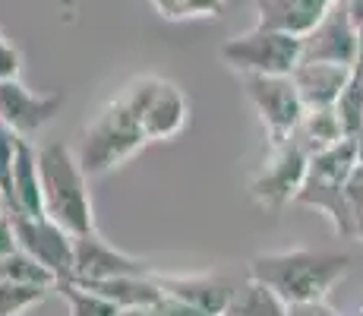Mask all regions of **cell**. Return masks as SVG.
<instances>
[{
    "instance_id": "1",
    "label": "cell",
    "mask_w": 363,
    "mask_h": 316,
    "mask_svg": "<svg viewBox=\"0 0 363 316\" xmlns=\"http://www.w3.org/2000/svg\"><path fill=\"white\" fill-rule=\"evenodd\" d=\"M351 269L345 253L329 250H278L259 253L250 259V278L269 285L284 304H306V300H329L332 288Z\"/></svg>"
},
{
    "instance_id": "2",
    "label": "cell",
    "mask_w": 363,
    "mask_h": 316,
    "mask_svg": "<svg viewBox=\"0 0 363 316\" xmlns=\"http://www.w3.org/2000/svg\"><path fill=\"white\" fill-rule=\"evenodd\" d=\"M38 178L45 215L64 224L69 234L95 231L92 196H89V174L82 171L79 156L64 143H41L38 146Z\"/></svg>"
},
{
    "instance_id": "3",
    "label": "cell",
    "mask_w": 363,
    "mask_h": 316,
    "mask_svg": "<svg viewBox=\"0 0 363 316\" xmlns=\"http://www.w3.org/2000/svg\"><path fill=\"white\" fill-rule=\"evenodd\" d=\"M360 165V152L354 139H341L329 149L316 152L306 168L303 187L297 200L300 206L316 209L335 224L341 237L351 241V206H347V187H351L354 168Z\"/></svg>"
},
{
    "instance_id": "4",
    "label": "cell",
    "mask_w": 363,
    "mask_h": 316,
    "mask_svg": "<svg viewBox=\"0 0 363 316\" xmlns=\"http://www.w3.org/2000/svg\"><path fill=\"white\" fill-rule=\"evenodd\" d=\"M149 146V136H145L139 117L127 108L121 95L114 102H108L99 114L89 121V126L82 130L79 139V165L89 178L95 174H108L114 168L127 165L133 156Z\"/></svg>"
},
{
    "instance_id": "5",
    "label": "cell",
    "mask_w": 363,
    "mask_h": 316,
    "mask_svg": "<svg viewBox=\"0 0 363 316\" xmlns=\"http://www.w3.org/2000/svg\"><path fill=\"white\" fill-rule=\"evenodd\" d=\"M127 108L139 117L149 143H164L174 139L190 121V104L186 95L180 92L177 82L164 80V76H136L127 82L121 92Z\"/></svg>"
},
{
    "instance_id": "6",
    "label": "cell",
    "mask_w": 363,
    "mask_h": 316,
    "mask_svg": "<svg viewBox=\"0 0 363 316\" xmlns=\"http://www.w3.org/2000/svg\"><path fill=\"white\" fill-rule=\"evenodd\" d=\"M303 58V38L256 23L221 45V60L237 73H291Z\"/></svg>"
},
{
    "instance_id": "7",
    "label": "cell",
    "mask_w": 363,
    "mask_h": 316,
    "mask_svg": "<svg viewBox=\"0 0 363 316\" xmlns=\"http://www.w3.org/2000/svg\"><path fill=\"white\" fill-rule=\"evenodd\" d=\"M240 86L259 114L269 143H281L294 133L303 117V98L291 73H240Z\"/></svg>"
},
{
    "instance_id": "8",
    "label": "cell",
    "mask_w": 363,
    "mask_h": 316,
    "mask_svg": "<svg viewBox=\"0 0 363 316\" xmlns=\"http://www.w3.org/2000/svg\"><path fill=\"white\" fill-rule=\"evenodd\" d=\"M310 152L297 143L294 136L281 139V143H269V156L256 178L250 180V193L262 209H284L288 202L297 200L300 187H303L306 168H310Z\"/></svg>"
},
{
    "instance_id": "9",
    "label": "cell",
    "mask_w": 363,
    "mask_h": 316,
    "mask_svg": "<svg viewBox=\"0 0 363 316\" xmlns=\"http://www.w3.org/2000/svg\"><path fill=\"white\" fill-rule=\"evenodd\" d=\"M13 228H16V244L35 256L57 282H67L76 272V237L69 234L64 224H57L48 215H10Z\"/></svg>"
},
{
    "instance_id": "10",
    "label": "cell",
    "mask_w": 363,
    "mask_h": 316,
    "mask_svg": "<svg viewBox=\"0 0 363 316\" xmlns=\"http://www.w3.org/2000/svg\"><path fill=\"white\" fill-rule=\"evenodd\" d=\"M300 38H303V58L300 60H329L354 67L360 51V29L351 16L347 0H335L329 13Z\"/></svg>"
},
{
    "instance_id": "11",
    "label": "cell",
    "mask_w": 363,
    "mask_h": 316,
    "mask_svg": "<svg viewBox=\"0 0 363 316\" xmlns=\"http://www.w3.org/2000/svg\"><path fill=\"white\" fill-rule=\"evenodd\" d=\"M67 98L60 92H32L16 80H0V121L19 133V136H35L45 130L54 117L64 111Z\"/></svg>"
},
{
    "instance_id": "12",
    "label": "cell",
    "mask_w": 363,
    "mask_h": 316,
    "mask_svg": "<svg viewBox=\"0 0 363 316\" xmlns=\"http://www.w3.org/2000/svg\"><path fill=\"white\" fill-rule=\"evenodd\" d=\"M76 247V282H104V278H117V276H149L155 272L145 259L130 256V253L117 250L114 244H108L99 231H86L76 234L73 241Z\"/></svg>"
},
{
    "instance_id": "13",
    "label": "cell",
    "mask_w": 363,
    "mask_h": 316,
    "mask_svg": "<svg viewBox=\"0 0 363 316\" xmlns=\"http://www.w3.org/2000/svg\"><path fill=\"white\" fill-rule=\"evenodd\" d=\"M351 76L354 67L329 60H300L291 70V80H294L297 92L303 98V108H332Z\"/></svg>"
},
{
    "instance_id": "14",
    "label": "cell",
    "mask_w": 363,
    "mask_h": 316,
    "mask_svg": "<svg viewBox=\"0 0 363 316\" xmlns=\"http://www.w3.org/2000/svg\"><path fill=\"white\" fill-rule=\"evenodd\" d=\"M158 285L164 288V294L180 298L184 304L196 307V310L208 313V316H225L234 298V285H228L218 276H162L155 272Z\"/></svg>"
},
{
    "instance_id": "15",
    "label": "cell",
    "mask_w": 363,
    "mask_h": 316,
    "mask_svg": "<svg viewBox=\"0 0 363 316\" xmlns=\"http://www.w3.org/2000/svg\"><path fill=\"white\" fill-rule=\"evenodd\" d=\"M332 4L335 0H256V13L262 26L306 35L329 13Z\"/></svg>"
},
{
    "instance_id": "16",
    "label": "cell",
    "mask_w": 363,
    "mask_h": 316,
    "mask_svg": "<svg viewBox=\"0 0 363 316\" xmlns=\"http://www.w3.org/2000/svg\"><path fill=\"white\" fill-rule=\"evenodd\" d=\"M45 215L41 200V178H38V146L29 136L19 139L16 165H13V209L10 215Z\"/></svg>"
},
{
    "instance_id": "17",
    "label": "cell",
    "mask_w": 363,
    "mask_h": 316,
    "mask_svg": "<svg viewBox=\"0 0 363 316\" xmlns=\"http://www.w3.org/2000/svg\"><path fill=\"white\" fill-rule=\"evenodd\" d=\"M79 285L99 291L101 298H108L111 304H117L121 310H127V307H143V304H152V300L164 298V288L158 285L155 272H149V276H117V278H104V282H79Z\"/></svg>"
},
{
    "instance_id": "18",
    "label": "cell",
    "mask_w": 363,
    "mask_h": 316,
    "mask_svg": "<svg viewBox=\"0 0 363 316\" xmlns=\"http://www.w3.org/2000/svg\"><path fill=\"white\" fill-rule=\"evenodd\" d=\"M291 136H294L310 156H316V152H323V149H329V146L341 143V139H347L345 130H341V121H338V114H335V108H303V117H300V124L294 126Z\"/></svg>"
},
{
    "instance_id": "19",
    "label": "cell",
    "mask_w": 363,
    "mask_h": 316,
    "mask_svg": "<svg viewBox=\"0 0 363 316\" xmlns=\"http://www.w3.org/2000/svg\"><path fill=\"white\" fill-rule=\"evenodd\" d=\"M225 316H288V304L269 285L247 278L243 285L234 288L231 307Z\"/></svg>"
},
{
    "instance_id": "20",
    "label": "cell",
    "mask_w": 363,
    "mask_h": 316,
    "mask_svg": "<svg viewBox=\"0 0 363 316\" xmlns=\"http://www.w3.org/2000/svg\"><path fill=\"white\" fill-rule=\"evenodd\" d=\"M54 291L67 300L69 316H117V313H121V307H117V304H111L108 298H101V294L92 291V288L79 285L76 278L57 282Z\"/></svg>"
},
{
    "instance_id": "21",
    "label": "cell",
    "mask_w": 363,
    "mask_h": 316,
    "mask_svg": "<svg viewBox=\"0 0 363 316\" xmlns=\"http://www.w3.org/2000/svg\"><path fill=\"white\" fill-rule=\"evenodd\" d=\"M54 288L29 285V282H13V278L0 276V316H23L32 307L45 304V298Z\"/></svg>"
},
{
    "instance_id": "22",
    "label": "cell",
    "mask_w": 363,
    "mask_h": 316,
    "mask_svg": "<svg viewBox=\"0 0 363 316\" xmlns=\"http://www.w3.org/2000/svg\"><path fill=\"white\" fill-rule=\"evenodd\" d=\"M0 276L13 278V282H29V285H45V288H57V278L45 269L35 256H29L26 250H13L10 256L0 259Z\"/></svg>"
},
{
    "instance_id": "23",
    "label": "cell",
    "mask_w": 363,
    "mask_h": 316,
    "mask_svg": "<svg viewBox=\"0 0 363 316\" xmlns=\"http://www.w3.org/2000/svg\"><path fill=\"white\" fill-rule=\"evenodd\" d=\"M332 108H335V114H338L345 136L354 139L360 130V117H363V80L360 76H351V80H347V86L341 89V95L335 98Z\"/></svg>"
},
{
    "instance_id": "24",
    "label": "cell",
    "mask_w": 363,
    "mask_h": 316,
    "mask_svg": "<svg viewBox=\"0 0 363 316\" xmlns=\"http://www.w3.org/2000/svg\"><path fill=\"white\" fill-rule=\"evenodd\" d=\"M162 19L180 23V19H196V16H218L225 10V0H149Z\"/></svg>"
},
{
    "instance_id": "25",
    "label": "cell",
    "mask_w": 363,
    "mask_h": 316,
    "mask_svg": "<svg viewBox=\"0 0 363 316\" xmlns=\"http://www.w3.org/2000/svg\"><path fill=\"white\" fill-rule=\"evenodd\" d=\"M117 316H208V313L184 304L180 298L164 294L162 300H152V304H143V307H127V310H121Z\"/></svg>"
},
{
    "instance_id": "26",
    "label": "cell",
    "mask_w": 363,
    "mask_h": 316,
    "mask_svg": "<svg viewBox=\"0 0 363 316\" xmlns=\"http://www.w3.org/2000/svg\"><path fill=\"white\" fill-rule=\"evenodd\" d=\"M347 206H351V241L363 244V184L351 180L347 187Z\"/></svg>"
},
{
    "instance_id": "27",
    "label": "cell",
    "mask_w": 363,
    "mask_h": 316,
    "mask_svg": "<svg viewBox=\"0 0 363 316\" xmlns=\"http://www.w3.org/2000/svg\"><path fill=\"white\" fill-rule=\"evenodd\" d=\"M19 70H23V58H19L16 48L4 38V32H0V80H16Z\"/></svg>"
},
{
    "instance_id": "28",
    "label": "cell",
    "mask_w": 363,
    "mask_h": 316,
    "mask_svg": "<svg viewBox=\"0 0 363 316\" xmlns=\"http://www.w3.org/2000/svg\"><path fill=\"white\" fill-rule=\"evenodd\" d=\"M288 316H345L338 313L329 300H306V304H291Z\"/></svg>"
},
{
    "instance_id": "29",
    "label": "cell",
    "mask_w": 363,
    "mask_h": 316,
    "mask_svg": "<svg viewBox=\"0 0 363 316\" xmlns=\"http://www.w3.org/2000/svg\"><path fill=\"white\" fill-rule=\"evenodd\" d=\"M16 247H19L16 244V228H13L10 212H0V259L10 256Z\"/></svg>"
},
{
    "instance_id": "30",
    "label": "cell",
    "mask_w": 363,
    "mask_h": 316,
    "mask_svg": "<svg viewBox=\"0 0 363 316\" xmlns=\"http://www.w3.org/2000/svg\"><path fill=\"white\" fill-rule=\"evenodd\" d=\"M354 76H360V80H363V45L357 51V60H354Z\"/></svg>"
},
{
    "instance_id": "31",
    "label": "cell",
    "mask_w": 363,
    "mask_h": 316,
    "mask_svg": "<svg viewBox=\"0 0 363 316\" xmlns=\"http://www.w3.org/2000/svg\"><path fill=\"white\" fill-rule=\"evenodd\" d=\"M354 143H357V152H360V161H363V117H360V130H357V136H354Z\"/></svg>"
},
{
    "instance_id": "32",
    "label": "cell",
    "mask_w": 363,
    "mask_h": 316,
    "mask_svg": "<svg viewBox=\"0 0 363 316\" xmlns=\"http://www.w3.org/2000/svg\"><path fill=\"white\" fill-rule=\"evenodd\" d=\"M351 180H360V184H363V161H360L357 168H354V178H351Z\"/></svg>"
},
{
    "instance_id": "33",
    "label": "cell",
    "mask_w": 363,
    "mask_h": 316,
    "mask_svg": "<svg viewBox=\"0 0 363 316\" xmlns=\"http://www.w3.org/2000/svg\"><path fill=\"white\" fill-rule=\"evenodd\" d=\"M0 212H6V200H4V190H0Z\"/></svg>"
},
{
    "instance_id": "34",
    "label": "cell",
    "mask_w": 363,
    "mask_h": 316,
    "mask_svg": "<svg viewBox=\"0 0 363 316\" xmlns=\"http://www.w3.org/2000/svg\"><path fill=\"white\" fill-rule=\"evenodd\" d=\"M351 316H363V307H360V310H357V313H351Z\"/></svg>"
}]
</instances>
